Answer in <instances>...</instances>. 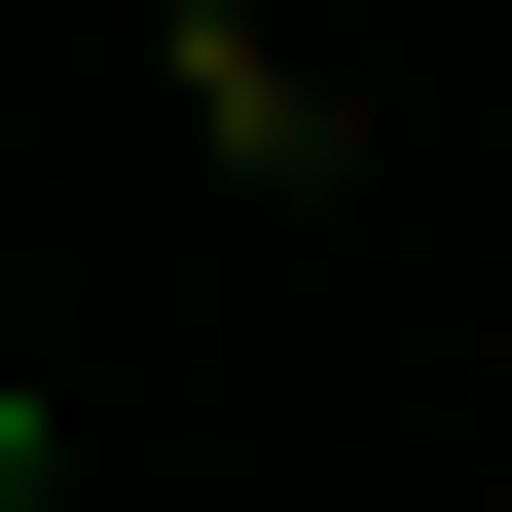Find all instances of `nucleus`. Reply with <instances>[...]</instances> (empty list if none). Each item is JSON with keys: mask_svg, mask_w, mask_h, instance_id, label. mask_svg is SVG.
<instances>
[{"mask_svg": "<svg viewBox=\"0 0 512 512\" xmlns=\"http://www.w3.org/2000/svg\"><path fill=\"white\" fill-rule=\"evenodd\" d=\"M0 512H37V403H0Z\"/></svg>", "mask_w": 512, "mask_h": 512, "instance_id": "f257e3e1", "label": "nucleus"}]
</instances>
